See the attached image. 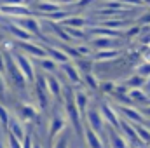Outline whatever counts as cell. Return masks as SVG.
Wrapping results in <instances>:
<instances>
[{
  "label": "cell",
  "mask_w": 150,
  "mask_h": 148,
  "mask_svg": "<svg viewBox=\"0 0 150 148\" xmlns=\"http://www.w3.org/2000/svg\"><path fill=\"white\" fill-rule=\"evenodd\" d=\"M117 110H119L122 118H126V120H129L133 124H143L145 122L143 113L140 110H136V108H133V106H126V105L120 106V105H117Z\"/></svg>",
  "instance_id": "cell-7"
},
{
  "label": "cell",
  "mask_w": 150,
  "mask_h": 148,
  "mask_svg": "<svg viewBox=\"0 0 150 148\" xmlns=\"http://www.w3.org/2000/svg\"><path fill=\"white\" fill-rule=\"evenodd\" d=\"M127 96H129V99H131L133 103H145V101L149 99V94H147L143 89H131V91L127 92Z\"/></svg>",
  "instance_id": "cell-22"
},
{
  "label": "cell",
  "mask_w": 150,
  "mask_h": 148,
  "mask_svg": "<svg viewBox=\"0 0 150 148\" xmlns=\"http://www.w3.org/2000/svg\"><path fill=\"white\" fill-rule=\"evenodd\" d=\"M38 65H40V68L44 70V72H47V73H56L58 72V63L54 61V59H51V58H42V59H38Z\"/></svg>",
  "instance_id": "cell-21"
},
{
  "label": "cell",
  "mask_w": 150,
  "mask_h": 148,
  "mask_svg": "<svg viewBox=\"0 0 150 148\" xmlns=\"http://www.w3.org/2000/svg\"><path fill=\"white\" fill-rule=\"evenodd\" d=\"M143 91L147 92V94H150V77L145 80V85H143Z\"/></svg>",
  "instance_id": "cell-41"
},
{
  "label": "cell",
  "mask_w": 150,
  "mask_h": 148,
  "mask_svg": "<svg viewBox=\"0 0 150 148\" xmlns=\"http://www.w3.org/2000/svg\"><path fill=\"white\" fill-rule=\"evenodd\" d=\"M143 4H145V5H150V0H143Z\"/></svg>",
  "instance_id": "cell-43"
},
{
  "label": "cell",
  "mask_w": 150,
  "mask_h": 148,
  "mask_svg": "<svg viewBox=\"0 0 150 148\" xmlns=\"http://www.w3.org/2000/svg\"><path fill=\"white\" fill-rule=\"evenodd\" d=\"M4 94H5V77L0 72V98H2Z\"/></svg>",
  "instance_id": "cell-37"
},
{
  "label": "cell",
  "mask_w": 150,
  "mask_h": 148,
  "mask_svg": "<svg viewBox=\"0 0 150 148\" xmlns=\"http://www.w3.org/2000/svg\"><path fill=\"white\" fill-rule=\"evenodd\" d=\"M122 5H134V7H140L143 5V0H119Z\"/></svg>",
  "instance_id": "cell-35"
},
{
  "label": "cell",
  "mask_w": 150,
  "mask_h": 148,
  "mask_svg": "<svg viewBox=\"0 0 150 148\" xmlns=\"http://www.w3.org/2000/svg\"><path fill=\"white\" fill-rule=\"evenodd\" d=\"M47 87H49V94L54 99H61L63 98V84L59 82L58 77L52 73H47Z\"/></svg>",
  "instance_id": "cell-13"
},
{
  "label": "cell",
  "mask_w": 150,
  "mask_h": 148,
  "mask_svg": "<svg viewBox=\"0 0 150 148\" xmlns=\"http://www.w3.org/2000/svg\"><path fill=\"white\" fill-rule=\"evenodd\" d=\"M142 59H143L145 63H150V45H147V47L143 49V52H142Z\"/></svg>",
  "instance_id": "cell-36"
},
{
  "label": "cell",
  "mask_w": 150,
  "mask_h": 148,
  "mask_svg": "<svg viewBox=\"0 0 150 148\" xmlns=\"http://www.w3.org/2000/svg\"><path fill=\"white\" fill-rule=\"evenodd\" d=\"M12 23H16L18 26L25 28L28 33L32 35H40L42 32V25L38 23V19H35L33 16H28V18H19V19H12Z\"/></svg>",
  "instance_id": "cell-8"
},
{
  "label": "cell",
  "mask_w": 150,
  "mask_h": 148,
  "mask_svg": "<svg viewBox=\"0 0 150 148\" xmlns=\"http://www.w3.org/2000/svg\"><path fill=\"white\" fill-rule=\"evenodd\" d=\"M33 148H44V147H42V145H40L38 141H35V143H33Z\"/></svg>",
  "instance_id": "cell-42"
},
{
  "label": "cell",
  "mask_w": 150,
  "mask_h": 148,
  "mask_svg": "<svg viewBox=\"0 0 150 148\" xmlns=\"http://www.w3.org/2000/svg\"><path fill=\"white\" fill-rule=\"evenodd\" d=\"M7 131L14 136V138H18L19 141H23L25 138H26V129H25V122L18 117V115H12L11 117V122H9V127H7Z\"/></svg>",
  "instance_id": "cell-9"
},
{
  "label": "cell",
  "mask_w": 150,
  "mask_h": 148,
  "mask_svg": "<svg viewBox=\"0 0 150 148\" xmlns=\"http://www.w3.org/2000/svg\"><path fill=\"white\" fill-rule=\"evenodd\" d=\"M108 145L110 148H131L129 141L124 138V134L117 132V129H112V127L108 131Z\"/></svg>",
  "instance_id": "cell-15"
},
{
  "label": "cell",
  "mask_w": 150,
  "mask_h": 148,
  "mask_svg": "<svg viewBox=\"0 0 150 148\" xmlns=\"http://www.w3.org/2000/svg\"><path fill=\"white\" fill-rule=\"evenodd\" d=\"M67 122H68V115H67V110H59L58 106L54 108L52 115H51V120L47 124V134H49V140L54 143L58 140L59 134L65 132L67 129Z\"/></svg>",
  "instance_id": "cell-1"
},
{
  "label": "cell",
  "mask_w": 150,
  "mask_h": 148,
  "mask_svg": "<svg viewBox=\"0 0 150 148\" xmlns=\"http://www.w3.org/2000/svg\"><path fill=\"white\" fill-rule=\"evenodd\" d=\"M84 141H86L87 148H105L103 138L96 131H93L89 125H84Z\"/></svg>",
  "instance_id": "cell-11"
},
{
  "label": "cell",
  "mask_w": 150,
  "mask_h": 148,
  "mask_svg": "<svg viewBox=\"0 0 150 148\" xmlns=\"http://www.w3.org/2000/svg\"><path fill=\"white\" fill-rule=\"evenodd\" d=\"M140 111L143 113V117H145V118H150V105H147V106H142V108H140Z\"/></svg>",
  "instance_id": "cell-38"
},
{
  "label": "cell",
  "mask_w": 150,
  "mask_h": 148,
  "mask_svg": "<svg viewBox=\"0 0 150 148\" xmlns=\"http://www.w3.org/2000/svg\"><path fill=\"white\" fill-rule=\"evenodd\" d=\"M134 127H136V132H138L142 143H145V145L150 143V129H147L143 124H134Z\"/></svg>",
  "instance_id": "cell-25"
},
{
  "label": "cell",
  "mask_w": 150,
  "mask_h": 148,
  "mask_svg": "<svg viewBox=\"0 0 150 148\" xmlns=\"http://www.w3.org/2000/svg\"><path fill=\"white\" fill-rule=\"evenodd\" d=\"M120 131H122L124 138L129 141V145H131V147L140 148L142 145H143V143H142V140H140V136H138V132H136V127H134V124H133V122H129V120L122 118V120H120Z\"/></svg>",
  "instance_id": "cell-5"
},
{
  "label": "cell",
  "mask_w": 150,
  "mask_h": 148,
  "mask_svg": "<svg viewBox=\"0 0 150 148\" xmlns=\"http://www.w3.org/2000/svg\"><path fill=\"white\" fill-rule=\"evenodd\" d=\"M12 56H14V59H16V63H18L19 70H21V72H23V75L26 77V80H28V82H33V84H35L37 73H35L33 63H32V59L28 58V54H25V52H14Z\"/></svg>",
  "instance_id": "cell-3"
},
{
  "label": "cell",
  "mask_w": 150,
  "mask_h": 148,
  "mask_svg": "<svg viewBox=\"0 0 150 148\" xmlns=\"http://www.w3.org/2000/svg\"><path fill=\"white\" fill-rule=\"evenodd\" d=\"M37 9L42 12V14H52V12H58V11H61V5L58 4V2H54V0H40L37 4Z\"/></svg>",
  "instance_id": "cell-19"
},
{
  "label": "cell",
  "mask_w": 150,
  "mask_h": 148,
  "mask_svg": "<svg viewBox=\"0 0 150 148\" xmlns=\"http://www.w3.org/2000/svg\"><path fill=\"white\" fill-rule=\"evenodd\" d=\"M0 12L4 16L12 18V19H19V18L32 16V11L26 5H0Z\"/></svg>",
  "instance_id": "cell-6"
},
{
  "label": "cell",
  "mask_w": 150,
  "mask_h": 148,
  "mask_svg": "<svg viewBox=\"0 0 150 148\" xmlns=\"http://www.w3.org/2000/svg\"><path fill=\"white\" fill-rule=\"evenodd\" d=\"M2 16H4V14H2V12H0V21H2Z\"/></svg>",
  "instance_id": "cell-44"
},
{
  "label": "cell",
  "mask_w": 150,
  "mask_h": 148,
  "mask_svg": "<svg viewBox=\"0 0 150 148\" xmlns=\"http://www.w3.org/2000/svg\"><path fill=\"white\" fill-rule=\"evenodd\" d=\"M74 91H75V105H77V108L80 110V113H86L87 108H89V101H91L89 94L84 89H74Z\"/></svg>",
  "instance_id": "cell-17"
},
{
  "label": "cell",
  "mask_w": 150,
  "mask_h": 148,
  "mask_svg": "<svg viewBox=\"0 0 150 148\" xmlns=\"http://www.w3.org/2000/svg\"><path fill=\"white\" fill-rule=\"evenodd\" d=\"M9 32L12 33V37L18 38L19 42H32V40H33V35H32V33H28L25 28L18 26L16 23H11V25H9Z\"/></svg>",
  "instance_id": "cell-18"
},
{
  "label": "cell",
  "mask_w": 150,
  "mask_h": 148,
  "mask_svg": "<svg viewBox=\"0 0 150 148\" xmlns=\"http://www.w3.org/2000/svg\"><path fill=\"white\" fill-rule=\"evenodd\" d=\"M54 2H58V4L63 7V5H72V4H75V2H77V0H54Z\"/></svg>",
  "instance_id": "cell-39"
},
{
  "label": "cell",
  "mask_w": 150,
  "mask_h": 148,
  "mask_svg": "<svg viewBox=\"0 0 150 148\" xmlns=\"http://www.w3.org/2000/svg\"><path fill=\"white\" fill-rule=\"evenodd\" d=\"M45 51H47V58H51V59H54L58 65H65V63H70V56L59 47H52V45H47L45 47Z\"/></svg>",
  "instance_id": "cell-16"
},
{
  "label": "cell",
  "mask_w": 150,
  "mask_h": 148,
  "mask_svg": "<svg viewBox=\"0 0 150 148\" xmlns=\"http://www.w3.org/2000/svg\"><path fill=\"white\" fill-rule=\"evenodd\" d=\"M59 70L67 75V78H68V82H70L72 85H80V84H82V75H80L79 68H77L75 65H72V63L59 65Z\"/></svg>",
  "instance_id": "cell-12"
},
{
  "label": "cell",
  "mask_w": 150,
  "mask_h": 148,
  "mask_svg": "<svg viewBox=\"0 0 150 148\" xmlns=\"http://www.w3.org/2000/svg\"><path fill=\"white\" fill-rule=\"evenodd\" d=\"M119 56V51L115 49H107V51H96L94 61H112Z\"/></svg>",
  "instance_id": "cell-20"
},
{
  "label": "cell",
  "mask_w": 150,
  "mask_h": 148,
  "mask_svg": "<svg viewBox=\"0 0 150 148\" xmlns=\"http://www.w3.org/2000/svg\"><path fill=\"white\" fill-rule=\"evenodd\" d=\"M52 148H68V138H67L65 134H63V136H59V138L54 141Z\"/></svg>",
  "instance_id": "cell-31"
},
{
  "label": "cell",
  "mask_w": 150,
  "mask_h": 148,
  "mask_svg": "<svg viewBox=\"0 0 150 148\" xmlns=\"http://www.w3.org/2000/svg\"><path fill=\"white\" fill-rule=\"evenodd\" d=\"M82 80H84V82H86V84H87V85L93 89V91H96V89L100 87V85H98V80L94 78V75H93V73H84Z\"/></svg>",
  "instance_id": "cell-29"
},
{
  "label": "cell",
  "mask_w": 150,
  "mask_h": 148,
  "mask_svg": "<svg viewBox=\"0 0 150 148\" xmlns=\"http://www.w3.org/2000/svg\"><path fill=\"white\" fill-rule=\"evenodd\" d=\"M7 143H9V148H23V141L14 138L11 132H7Z\"/></svg>",
  "instance_id": "cell-30"
},
{
  "label": "cell",
  "mask_w": 150,
  "mask_h": 148,
  "mask_svg": "<svg viewBox=\"0 0 150 148\" xmlns=\"http://www.w3.org/2000/svg\"><path fill=\"white\" fill-rule=\"evenodd\" d=\"M0 5H25V0H0Z\"/></svg>",
  "instance_id": "cell-34"
},
{
  "label": "cell",
  "mask_w": 150,
  "mask_h": 148,
  "mask_svg": "<svg viewBox=\"0 0 150 148\" xmlns=\"http://www.w3.org/2000/svg\"><path fill=\"white\" fill-rule=\"evenodd\" d=\"M101 89H103V91H107V92H110V91L113 89V84H112V82H105V85H101Z\"/></svg>",
  "instance_id": "cell-40"
},
{
  "label": "cell",
  "mask_w": 150,
  "mask_h": 148,
  "mask_svg": "<svg viewBox=\"0 0 150 148\" xmlns=\"http://www.w3.org/2000/svg\"><path fill=\"white\" fill-rule=\"evenodd\" d=\"M65 30H67V33L70 35V38H77V40H82V38H86L84 30H79V28H68V26H65Z\"/></svg>",
  "instance_id": "cell-28"
},
{
  "label": "cell",
  "mask_w": 150,
  "mask_h": 148,
  "mask_svg": "<svg viewBox=\"0 0 150 148\" xmlns=\"http://www.w3.org/2000/svg\"><path fill=\"white\" fill-rule=\"evenodd\" d=\"M11 117H12V113L7 110L4 105H0V127L7 129L9 127V122H11Z\"/></svg>",
  "instance_id": "cell-26"
},
{
  "label": "cell",
  "mask_w": 150,
  "mask_h": 148,
  "mask_svg": "<svg viewBox=\"0 0 150 148\" xmlns=\"http://www.w3.org/2000/svg\"><path fill=\"white\" fill-rule=\"evenodd\" d=\"M18 45H19V49H21L25 54L33 56L35 59L47 58V51H45V47H42V45H37V44H33V42H19Z\"/></svg>",
  "instance_id": "cell-10"
},
{
  "label": "cell",
  "mask_w": 150,
  "mask_h": 148,
  "mask_svg": "<svg viewBox=\"0 0 150 148\" xmlns=\"http://www.w3.org/2000/svg\"><path fill=\"white\" fill-rule=\"evenodd\" d=\"M117 38L113 37H94L91 40V47L96 51H107V49H115Z\"/></svg>",
  "instance_id": "cell-14"
},
{
  "label": "cell",
  "mask_w": 150,
  "mask_h": 148,
  "mask_svg": "<svg viewBox=\"0 0 150 148\" xmlns=\"http://www.w3.org/2000/svg\"><path fill=\"white\" fill-rule=\"evenodd\" d=\"M100 110H101V115L107 122V125H110L112 129H120V113L117 110V106H112L108 101H103L100 105Z\"/></svg>",
  "instance_id": "cell-4"
},
{
  "label": "cell",
  "mask_w": 150,
  "mask_h": 148,
  "mask_svg": "<svg viewBox=\"0 0 150 148\" xmlns=\"http://www.w3.org/2000/svg\"><path fill=\"white\" fill-rule=\"evenodd\" d=\"M86 19L84 18H75V16H70L68 19H65L63 21V25L65 26H68V28H79V30H82L84 26H86Z\"/></svg>",
  "instance_id": "cell-24"
},
{
  "label": "cell",
  "mask_w": 150,
  "mask_h": 148,
  "mask_svg": "<svg viewBox=\"0 0 150 148\" xmlns=\"http://www.w3.org/2000/svg\"><path fill=\"white\" fill-rule=\"evenodd\" d=\"M136 73L142 75L143 78H149V77H150V63H145V61H142V63L136 66Z\"/></svg>",
  "instance_id": "cell-27"
},
{
  "label": "cell",
  "mask_w": 150,
  "mask_h": 148,
  "mask_svg": "<svg viewBox=\"0 0 150 148\" xmlns=\"http://www.w3.org/2000/svg\"><path fill=\"white\" fill-rule=\"evenodd\" d=\"M145 80L147 78H143L142 75H134V77H129L127 80H126V87L131 91V89H143V85H145Z\"/></svg>",
  "instance_id": "cell-23"
},
{
  "label": "cell",
  "mask_w": 150,
  "mask_h": 148,
  "mask_svg": "<svg viewBox=\"0 0 150 148\" xmlns=\"http://www.w3.org/2000/svg\"><path fill=\"white\" fill-rule=\"evenodd\" d=\"M86 118H87V125L103 138V134L107 132V125H105L107 122H105V118L101 115V110L96 108V106H89L87 111H86Z\"/></svg>",
  "instance_id": "cell-2"
},
{
  "label": "cell",
  "mask_w": 150,
  "mask_h": 148,
  "mask_svg": "<svg viewBox=\"0 0 150 148\" xmlns=\"http://www.w3.org/2000/svg\"><path fill=\"white\" fill-rule=\"evenodd\" d=\"M131 148H136V147H131Z\"/></svg>",
  "instance_id": "cell-45"
},
{
  "label": "cell",
  "mask_w": 150,
  "mask_h": 148,
  "mask_svg": "<svg viewBox=\"0 0 150 148\" xmlns=\"http://www.w3.org/2000/svg\"><path fill=\"white\" fill-rule=\"evenodd\" d=\"M33 136L32 134H26V138L23 140V148H33Z\"/></svg>",
  "instance_id": "cell-33"
},
{
  "label": "cell",
  "mask_w": 150,
  "mask_h": 148,
  "mask_svg": "<svg viewBox=\"0 0 150 148\" xmlns=\"http://www.w3.org/2000/svg\"><path fill=\"white\" fill-rule=\"evenodd\" d=\"M75 49L79 51L80 56H89V54H91V47H89V45H79V47H75Z\"/></svg>",
  "instance_id": "cell-32"
}]
</instances>
